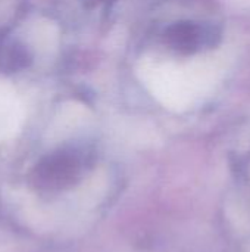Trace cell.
Returning a JSON list of instances; mask_svg holds the SVG:
<instances>
[{"instance_id":"cell-1","label":"cell","mask_w":250,"mask_h":252,"mask_svg":"<svg viewBox=\"0 0 250 252\" xmlns=\"http://www.w3.org/2000/svg\"><path fill=\"white\" fill-rule=\"evenodd\" d=\"M139 77L147 90L171 111H184L197 99L186 66L143 61L139 66Z\"/></svg>"}]
</instances>
